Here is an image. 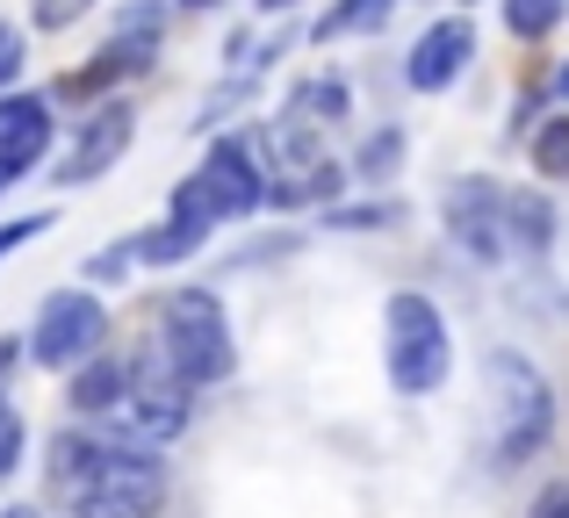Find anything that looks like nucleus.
<instances>
[{"instance_id":"f257e3e1","label":"nucleus","mask_w":569,"mask_h":518,"mask_svg":"<svg viewBox=\"0 0 569 518\" xmlns=\"http://www.w3.org/2000/svg\"><path fill=\"white\" fill-rule=\"evenodd\" d=\"M167 367L188 382V389H209L238 367L231 346V317L209 288H173L167 295Z\"/></svg>"},{"instance_id":"f03ea898","label":"nucleus","mask_w":569,"mask_h":518,"mask_svg":"<svg viewBox=\"0 0 569 518\" xmlns=\"http://www.w3.org/2000/svg\"><path fill=\"white\" fill-rule=\"evenodd\" d=\"M483 375H490V396H498V461L519 468L556 433V396H548V382L533 375L519 353H490Z\"/></svg>"},{"instance_id":"412c9836","label":"nucleus","mask_w":569,"mask_h":518,"mask_svg":"<svg viewBox=\"0 0 569 518\" xmlns=\"http://www.w3.org/2000/svg\"><path fill=\"white\" fill-rule=\"evenodd\" d=\"M361 224H397V202H382V210H339L332 231H361Z\"/></svg>"},{"instance_id":"1a4fd4ad","label":"nucleus","mask_w":569,"mask_h":518,"mask_svg":"<svg viewBox=\"0 0 569 518\" xmlns=\"http://www.w3.org/2000/svg\"><path fill=\"white\" fill-rule=\"evenodd\" d=\"M202 187L217 195V210H223V224L231 216H252L267 202V173H260V159H252V144L246 138H217L209 144V159H202Z\"/></svg>"},{"instance_id":"393cba45","label":"nucleus","mask_w":569,"mask_h":518,"mask_svg":"<svg viewBox=\"0 0 569 518\" xmlns=\"http://www.w3.org/2000/svg\"><path fill=\"white\" fill-rule=\"evenodd\" d=\"M22 360H29V346H22V338H0V389L14 382V367H22Z\"/></svg>"},{"instance_id":"f3484780","label":"nucleus","mask_w":569,"mask_h":518,"mask_svg":"<svg viewBox=\"0 0 569 518\" xmlns=\"http://www.w3.org/2000/svg\"><path fill=\"white\" fill-rule=\"evenodd\" d=\"M43 123H51V109H43L37 94H8L0 101V144L22 138V130H43Z\"/></svg>"},{"instance_id":"aec40b11","label":"nucleus","mask_w":569,"mask_h":518,"mask_svg":"<svg viewBox=\"0 0 569 518\" xmlns=\"http://www.w3.org/2000/svg\"><path fill=\"white\" fill-rule=\"evenodd\" d=\"M87 8H94V0H37V29H66V22H80Z\"/></svg>"},{"instance_id":"4be33fe9","label":"nucleus","mask_w":569,"mask_h":518,"mask_svg":"<svg viewBox=\"0 0 569 518\" xmlns=\"http://www.w3.org/2000/svg\"><path fill=\"white\" fill-rule=\"evenodd\" d=\"M123 266H138V245H109V253H94L87 274H123Z\"/></svg>"},{"instance_id":"2eb2a0df","label":"nucleus","mask_w":569,"mask_h":518,"mask_svg":"<svg viewBox=\"0 0 569 518\" xmlns=\"http://www.w3.org/2000/svg\"><path fill=\"white\" fill-rule=\"evenodd\" d=\"M533 166L548 173V181H569V115H548L541 138H533Z\"/></svg>"},{"instance_id":"0eeeda50","label":"nucleus","mask_w":569,"mask_h":518,"mask_svg":"<svg viewBox=\"0 0 569 518\" xmlns=\"http://www.w3.org/2000/svg\"><path fill=\"white\" fill-rule=\"evenodd\" d=\"M130 130H138V123H130V109H123V101L94 109V115L80 123V138L66 144V159H58V181H66V187H87V181H101V173H109L116 159L130 152Z\"/></svg>"},{"instance_id":"6e6552de","label":"nucleus","mask_w":569,"mask_h":518,"mask_svg":"<svg viewBox=\"0 0 569 518\" xmlns=\"http://www.w3.org/2000/svg\"><path fill=\"white\" fill-rule=\"evenodd\" d=\"M476 58V22L469 14H447V22H432L426 37L411 43V58H403V80L418 87V94H440V87L461 80V65Z\"/></svg>"},{"instance_id":"4468645a","label":"nucleus","mask_w":569,"mask_h":518,"mask_svg":"<svg viewBox=\"0 0 569 518\" xmlns=\"http://www.w3.org/2000/svg\"><path fill=\"white\" fill-rule=\"evenodd\" d=\"M505 224L519 231V245H548L556 216H548V202H541V195H505Z\"/></svg>"},{"instance_id":"39448f33","label":"nucleus","mask_w":569,"mask_h":518,"mask_svg":"<svg viewBox=\"0 0 569 518\" xmlns=\"http://www.w3.org/2000/svg\"><path fill=\"white\" fill-rule=\"evenodd\" d=\"M109 418L123 425V439H138V447H167V439H181L188 418H194L188 382L173 375V367H130V382H123V396H116Z\"/></svg>"},{"instance_id":"ddd939ff","label":"nucleus","mask_w":569,"mask_h":518,"mask_svg":"<svg viewBox=\"0 0 569 518\" xmlns=\"http://www.w3.org/2000/svg\"><path fill=\"white\" fill-rule=\"evenodd\" d=\"M389 8H397V0H339V8L318 22V37H347V29H382V22H389Z\"/></svg>"},{"instance_id":"7ed1b4c3","label":"nucleus","mask_w":569,"mask_h":518,"mask_svg":"<svg viewBox=\"0 0 569 518\" xmlns=\"http://www.w3.org/2000/svg\"><path fill=\"white\" fill-rule=\"evenodd\" d=\"M447 317L426 303V295H389V382H397L403 396H426L447 382Z\"/></svg>"},{"instance_id":"a211bd4d","label":"nucleus","mask_w":569,"mask_h":518,"mask_svg":"<svg viewBox=\"0 0 569 518\" xmlns=\"http://www.w3.org/2000/svg\"><path fill=\"white\" fill-rule=\"evenodd\" d=\"M22 447H29V433H22V418H14L8 404H0V483L22 468Z\"/></svg>"},{"instance_id":"20e7f679","label":"nucleus","mask_w":569,"mask_h":518,"mask_svg":"<svg viewBox=\"0 0 569 518\" xmlns=\"http://www.w3.org/2000/svg\"><path fill=\"white\" fill-rule=\"evenodd\" d=\"M22 346H29L37 367L72 375L80 360H94V353L109 346V309H101V295H87V288H58L51 303L37 309V324H29Z\"/></svg>"},{"instance_id":"b1692460","label":"nucleus","mask_w":569,"mask_h":518,"mask_svg":"<svg viewBox=\"0 0 569 518\" xmlns=\"http://www.w3.org/2000/svg\"><path fill=\"white\" fill-rule=\"evenodd\" d=\"M533 518H569V483H556V490L533 497Z\"/></svg>"},{"instance_id":"c85d7f7f","label":"nucleus","mask_w":569,"mask_h":518,"mask_svg":"<svg viewBox=\"0 0 569 518\" xmlns=\"http://www.w3.org/2000/svg\"><path fill=\"white\" fill-rule=\"evenodd\" d=\"M181 8H217V0H181Z\"/></svg>"},{"instance_id":"bb28decb","label":"nucleus","mask_w":569,"mask_h":518,"mask_svg":"<svg viewBox=\"0 0 569 518\" xmlns=\"http://www.w3.org/2000/svg\"><path fill=\"white\" fill-rule=\"evenodd\" d=\"M80 518H130V511H116V505H80Z\"/></svg>"},{"instance_id":"c756f323","label":"nucleus","mask_w":569,"mask_h":518,"mask_svg":"<svg viewBox=\"0 0 569 518\" xmlns=\"http://www.w3.org/2000/svg\"><path fill=\"white\" fill-rule=\"evenodd\" d=\"M556 94H569V72H562V80H556Z\"/></svg>"},{"instance_id":"cd10ccee","label":"nucleus","mask_w":569,"mask_h":518,"mask_svg":"<svg viewBox=\"0 0 569 518\" xmlns=\"http://www.w3.org/2000/svg\"><path fill=\"white\" fill-rule=\"evenodd\" d=\"M0 518H43V511H29V505H8V511H0Z\"/></svg>"},{"instance_id":"6ab92c4d","label":"nucleus","mask_w":569,"mask_h":518,"mask_svg":"<svg viewBox=\"0 0 569 518\" xmlns=\"http://www.w3.org/2000/svg\"><path fill=\"white\" fill-rule=\"evenodd\" d=\"M37 231H51V210H37V216H14V224H0V260L8 253H22Z\"/></svg>"},{"instance_id":"dca6fc26","label":"nucleus","mask_w":569,"mask_h":518,"mask_svg":"<svg viewBox=\"0 0 569 518\" xmlns=\"http://www.w3.org/2000/svg\"><path fill=\"white\" fill-rule=\"evenodd\" d=\"M505 22H512V37H548L562 22V0H505Z\"/></svg>"},{"instance_id":"5701e85b","label":"nucleus","mask_w":569,"mask_h":518,"mask_svg":"<svg viewBox=\"0 0 569 518\" xmlns=\"http://www.w3.org/2000/svg\"><path fill=\"white\" fill-rule=\"evenodd\" d=\"M22 72V29H0V80Z\"/></svg>"},{"instance_id":"423d86ee","label":"nucleus","mask_w":569,"mask_h":518,"mask_svg":"<svg viewBox=\"0 0 569 518\" xmlns=\"http://www.w3.org/2000/svg\"><path fill=\"white\" fill-rule=\"evenodd\" d=\"M159 497H167V468L152 461V447H94V468L80 476V490H72V505H116L130 518L159 511Z\"/></svg>"},{"instance_id":"a878e982","label":"nucleus","mask_w":569,"mask_h":518,"mask_svg":"<svg viewBox=\"0 0 569 518\" xmlns=\"http://www.w3.org/2000/svg\"><path fill=\"white\" fill-rule=\"evenodd\" d=\"M389 159H397V138H376V144H368V152H361V166H368V173H382Z\"/></svg>"},{"instance_id":"9b49d317","label":"nucleus","mask_w":569,"mask_h":518,"mask_svg":"<svg viewBox=\"0 0 569 518\" xmlns=\"http://www.w3.org/2000/svg\"><path fill=\"white\" fill-rule=\"evenodd\" d=\"M123 382H130V367H123V360H109V353H94V360L72 367V404H80L87 418H101V410H116Z\"/></svg>"},{"instance_id":"9d476101","label":"nucleus","mask_w":569,"mask_h":518,"mask_svg":"<svg viewBox=\"0 0 569 518\" xmlns=\"http://www.w3.org/2000/svg\"><path fill=\"white\" fill-rule=\"evenodd\" d=\"M447 224H455V238L469 245V253H498L505 245V195L490 181H461L455 195H447Z\"/></svg>"},{"instance_id":"f8f14e48","label":"nucleus","mask_w":569,"mask_h":518,"mask_svg":"<svg viewBox=\"0 0 569 518\" xmlns=\"http://www.w3.org/2000/svg\"><path fill=\"white\" fill-rule=\"evenodd\" d=\"M43 152H51V123H43V130H22V138L0 144V195H8L14 181H29V166H37Z\"/></svg>"},{"instance_id":"7c9ffc66","label":"nucleus","mask_w":569,"mask_h":518,"mask_svg":"<svg viewBox=\"0 0 569 518\" xmlns=\"http://www.w3.org/2000/svg\"><path fill=\"white\" fill-rule=\"evenodd\" d=\"M267 8H289V0H267Z\"/></svg>"}]
</instances>
